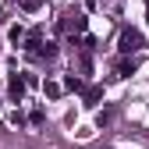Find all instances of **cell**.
I'll return each mask as SVG.
<instances>
[{
  "instance_id": "6da1fadb",
  "label": "cell",
  "mask_w": 149,
  "mask_h": 149,
  "mask_svg": "<svg viewBox=\"0 0 149 149\" xmlns=\"http://www.w3.org/2000/svg\"><path fill=\"white\" fill-rule=\"evenodd\" d=\"M142 46H146V36L139 29H132V25H124L121 29V39H117V50L121 53H139Z\"/></svg>"
},
{
  "instance_id": "7a4b0ae2",
  "label": "cell",
  "mask_w": 149,
  "mask_h": 149,
  "mask_svg": "<svg viewBox=\"0 0 149 149\" xmlns=\"http://www.w3.org/2000/svg\"><path fill=\"white\" fill-rule=\"evenodd\" d=\"M85 25H89V18L82 14V11H64L61 14V32H68V36H78V32H85Z\"/></svg>"
},
{
  "instance_id": "3957f363",
  "label": "cell",
  "mask_w": 149,
  "mask_h": 149,
  "mask_svg": "<svg viewBox=\"0 0 149 149\" xmlns=\"http://www.w3.org/2000/svg\"><path fill=\"white\" fill-rule=\"evenodd\" d=\"M25 78H22V74H11V78H7V103H22L25 100Z\"/></svg>"
},
{
  "instance_id": "277c9868",
  "label": "cell",
  "mask_w": 149,
  "mask_h": 149,
  "mask_svg": "<svg viewBox=\"0 0 149 149\" xmlns=\"http://www.w3.org/2000/svg\"><path fill=\"white\" fill-rule=\"evenodd\" d=\"M103 100V85H89V89H82V103L85 107H96Z\"/></svg>"
},
{
  "instance_id": "5b68a950",
  "label": "cell",
  "mask_w": 149,
  "mask_h": 149,
  "mask_svg": "<svg viewBox=\"0 0 149 149\" xmlns=\"http://www.w3.org/2000/svg\"><path fill=\"white\" fill-rule=\"evenodd\" d=\"M61 89H68V92H82V89H85V82L71 71V74H64V85H61Z\"/></svg>"
},
{
  "instance_id": "8992f818",
  "label": "cell",
  "mask_w": 149,
  "mask_h": 149,
  "mask_svg": "<svg viewBox=\"0 0 149 149\" xmlns=\"http://www.w3.org/2000/svg\"><path fill=\"white\" fill-rule=\"evenodd\" d=\"M135 68H139V64H135V61H128V57H124V61H117V78H128V74H135Z\"/></svg>"
},
{
  "instance_id": "52a82bcc",
  "label": "cell",
  "mask_w": 149,
  "mask_h": 149,
  "mask_svg": "<svg viewBox=\"0 0 149 149\" xmlns=\"http://www.w3.org/2000/svg\"><path fill=\"white\" fill-rule=\"evenodd\" d=\"M36 57H57V43H39V50H36Z\"/></svg>"
},
{
  "instance_id": "ba28073f",
  "label": "cell",
  "mask_w": 149,
  "mask_h": 149,
  "mask_svg": "<svg viewBox=\"0 0 149 149\" xmlns=\"http://www.w3.org/2000/svg\"><path fill=\"white\" fill-rule=\"evenodd\" d=\"M29 121H32V124H43V121H46V110H43V107H36L32 114H29Z\"/></svg>"
},
{
  "instance_id": "9c48e42d",
  "label": "cell",
  "mask_w": 149,
  "mask_h": 149,
  "mask_svg": "<svg viewBox=\"0 0 149 149\" xmlns=\"http://www.w3.org/2000/svg\"><path fill=\"white\" fill-rule=\"evenodd\" d=\"M46 96L57 100V96H61V85H57V82H46Z\"/></svg>"
},
{
  "instance_id": "30bf717a",
  "label": "cell",
  "mask_w": 149,
  "mask_h": 149,
  "mask_svg": "<svg viewBox=\"0 0 149 149\" xmlns=\"http://www.w3.org/2000/svg\"><path fill=\"white\" fill-rule=\"evenodd\" d=\"M25 121H29V117H25V114H22V110H14V114H11V124H14V128H22V124H25Z\"/></svg>"
},
{
  "instance_id": "8fae6325",
  "label": "cell",
  "mask_w": 149,
  "mask_h": 149,
  "mask_svg": "<svg viewBox=\"0 0 149 149\" xmlns=\"http://www.w3.org/2000/svg\"><path fill=\"white\" fill-rule=\"evenodd\" d=\"M22 36H25V29H22V25H14V29H11V43H22Z\"/></svg>"
},
{
  "instance_id": "7c38bea8",
  "label": "cell",
  "mask_w": 149,
  "mask_h": 149,
  "mask_svg": "<svg viewBox=\"0 0 149 149\" xmlns=\"http://www.w3.org/2000/svg\"><path fill=\"white\" fill-rule=\"evenodd\" d=\"M110 117H114V114H110V110H103V114H96V124H110Z\"/></svg>"
}]
</instances>
